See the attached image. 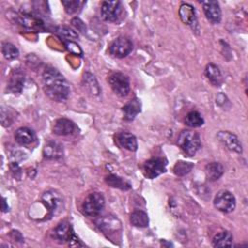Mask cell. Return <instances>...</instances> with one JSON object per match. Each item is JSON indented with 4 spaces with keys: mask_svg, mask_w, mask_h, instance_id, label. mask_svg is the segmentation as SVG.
<instances>
[{
    "mask_svg": "<svg viewBox=\"0 0 248 248\" xmlns=\"http://www.w3.org/2000/svg\"><path fill=\"white\" fill-rule=\"evenodd\" d=\"M140 108H141L140 101L138 98H134L130 100L122 108L123 118L126 121L133 120L137 116V114L140 112Z\"/></svg>",
    "mask_w": 248,
    "mask_h": 248,
    "instance_id": "17",
    "label": "cell"
},
{
    "mask_svg": "<svg viewBox=\"0 0 248 248\" xmlns=\"http://www.w3.org/2000/svg\"><path fill=\"white\" fill-rule=\"evenodd\" d=\"M194 168V164L186 161H178L173 167V172L178 176H183L189 173Z\"/></svg>",
    "mask_w": 248,
    "mask_h": 248,
    "instance_id": "27",
    "label": "cell"
},
{
    "mask_svg": "<svg viewBox=\"0 0 248 248\" xmlns=\"http://www.w3.org/2000/svg\"><path fill=\"white\" fill-rule=\"evenodd\" d=\"M204 74H205L206 78L210 80V82L216 86H219L223 81L222 74H221L218 66H216L213 63H209L206 65Z\"/></svg>",
    "mask_w": 248,
    "mask_h": 248,
    "instance_id": "20",
    "label": "cell"
},
{
    "mask_svg": "<svg viewBox=\"0 0 248 248\" xmlns=\"http://www.w3.org/2000/svg\"><path fill=\"white\" fill-rule=\"evenodd\" d=\"M19 22L25 26V27H29V28H36V27H40L43 23L39 20V18H36L34 16H30L27 14H23L21 15L20 18H19Z\"/></svg>",
    "mask_w": 248,
    "mask_h": 248,
    "instance_id": "29",
    "label": "cell"
},
{
    "mask_svg": "<svg viewBox=\"0 0 248 248\" xmlns=\"http://www.w3.org/2000/svg\"><path fill=\"white\" fill-rule=\"evenodd\" d=\"M43 88L50 99L62 102L65 101L71 91L70 83L65 77L55 68L47 67L42 76Z\"/></svg>",
    "mask_w": 248,
    "mask_h": 248,
    "instance_id": "1",
    "label": "cell"
},
{
    "mask_svg": "<svg viewBox=\"0 0 248 248\" xmlns=\"http://www.w3.org/2000/svg\"><path fill=\"white\" fill-rule=\"evenodd\" d=\"M117 143L124 149L136 151L138 149V141L136 137L128 132H121L116 135Z\"/></svg>",
    "mask_w": 248,
    "mask_h": 248,
    "instance_id": "16",
    "label": "cell"
},
{
    "mask_svg": "<svg viewBox=\"0 0 248 248\" xmlns=\"http://www.w3.org/2000/svg\"><path fill=\"white\" fill-rule=\"evenodd\" d=\"M42 203L47 209L49 217H52L53 215H56L61 210H63V199L59 193L53 190L46 191L43 194Z\"/></svg>",
    "mask_w": 248,
    "mask_h": 248,
    "instance_id": "4",
    "label": "cell"
},
{
    "mask_svg": "<svg viewBox=\"0 0 248 248\" xmlns=\"http://www.w3.org/2000/svg\"><path fill=\"white\" fill-rule=\"evenodd\" d=\"M72 23L78 28V29H79L81 32H85V25L83 24V22L79 19V18H78V17H76V18H74L73 20H72Z\"/></svg>",
    "mask_w": 248,
    "mask_h": 248,
    "instance_id": "33",
    "label": "cell"
},
{
    "mask_svg": "<svg viewBox=\"0 0 248 248\" xmlns=\"http://www.w3.org/2000/svg\"><path fill=\"white\" fill-rule=\"evenodd\" d=\"M217 139L227 149L236 153L242 152L241 142L234 134L229 131H220L217 133Z\"/></svg>",
    "mask_w": 248,
    "mask_h": 248,
    "instance_id": "10",
    "label": "cell"
},
{
    "mask_svg": "<svg viewBox=\"0 0 248 248\" xmlns=\"http://www.w3.org/2000/svg\"><path fill=\"white\" fill-rule=\"evenodd\" d=\"M61 3L65 8L66 13L72 15V14L78 13L81 9V7L83 6V4L85 2L84 1H78V0H75V1H71V0L69 1L68 0V1H61Z\"/></svg>",
    "mask_w": 248,
    "mask_h": 248,
    "instance_id": "30",
    "label": "cell"
},
{
    "mask_svg": "<svg viewBox=\"0 0 248 248\" xmlns=\"http://www.w3.org/2000/svg\"><path fill=\"white\" fill-rule=\"evenodd\" d=\"M106 182L111 187L114 188H119L121 190H129L131 188L130 184L127 183L123 178L114 175V174H109L106 177Z\"/></svg>",
    "mask_w": 248,
    "mask_h": 248,
    "instance_id": "26",
    "label": "cell"
},
{
    "mask_svg": "<svg viewBox=\"0 0 248 248\" xmlns=\"http://www.w3.org/2000/svg\"><path fill=\"white\" fill-rule=\"evenodd\" d=\"M130 222L133 226L138 228H145L148 226L149 218L146 212L142 210H135L130 215Z\"/></svg>",
    "mask_w": 248,
    "mask_h": 248,
    "instance_id": "24",
    "label": "cell"
},
{
    "mask_svg": "<svg viewBox=\"0 0 248 248\" xmlns=\"http://www.w3.org/2000/svg\"><path fill=\"white\" fill-rule=\"evenodd\" d=\"M105 206V198L99 192L89 194L83 201L81 208L84 214L88 216L98 215Z\"/></svg>",
    "mask_w": 248,
    "mask_h": 248,
    "instance_id": "3",
    "label": "cell"
},
{
    "mask_svg": "<svg viewBox=\"0 0 248 248\" xmlns=\"http://www.w3.org/2000/svg\"><path fill=\"white\" fill-rule=\"evenodd\" d=\"M166 166H167L166 159L160 158V157L151 158L144 162L142 166L143 173L145 177L149 179H153L166 171Z\"/></svg>",
    "mask_w": 248,
    "mask_h": 248,
    "instance_id": "7",
    "label": "cell"
},
{
    "mask_svg": "<svg viewBox=\"0 0 248 248\" xmlns=\"http://www.w3.org/2000/svg\"><path fill=\"white\" fill-rule=\"evenodd\" d=\"M63 146L54 140L47 141L43 148V155L47 160H56L63 157Z\"/></svg>",
    "mask_w": 248,
    "mask_h": 248,
    "instance_id": "14",
    "label": "cell"
},
{
    "mask_svg": "<svg viewBox=\"0 0 248 248\" xmlns=\"http://www.w3.org/2000/svg\"><path fill=\"white\" fill-rule=\"evenodd\" d=\"M235 198L228 190L219 191L213 201V204L216 209L224 213L232 212L235 208Z\"/></svg>",
    "mask_w": 248,
    "mask_h": 248,
    "instance_id": "6",
    "label": "cell"
},
{
    "mask_svg": "<svg viewBox=\"0 0 248 248\" xmlns=\"http://www.w3.org/2000/svg\"><path fill=\"white\" fill-rule=\"evenodd\" d=\"M53 235L59 241L65 242L70 241L72 237L75 235V233L72 230L71 224L66 221H63L56 226V228L53 231Z\"/></svg>",
    "mask_w": 248,
    "mask_h": 248,
    "instance_id": "15",
    "label": "cell"
},
{
    "mask_svg": "<svg viewBox=\"0 0 248 248\" xmlns=\"http://www.w3.org/2000/svg\"><path fill=\"white\" fill-rule=\"evenodd\" d=\"M202 8L206 18L212 23H219L222 17L220 5L217 1H202Z\"/></svg>",
    "mask_w": 248,
    "mask_h": 248,
    "instance_id": "13",
    "label": "cell"
},
{
    "mask_svg": "<svg viewBox=\"0 0 248 248\" xmlns=\"http://www.w3.org/2000/svg\"><path fill=\"white\" fill-rule=\"evenodd\" d=\"M177 144L187 156H194L202 147L200 135L191 130H183L180 132Z\"/></svg>",
    "mask_w": 248,
    "mask_h": 248,
    "instance_id": "2",
    "label": "cell"
},
{
    "mask_svg": "<svg viewBox=\"0 0 248 248\" xmlns=\"http://www.w3.org/2000/svg\"><path fill=\"white\" fill-rule=\"evenodd\" d=\"M24 83V75L19 71H14L10 78L9 89L13 93H20Z\"/></svg>",
    "mask_w": 248,
    "mask_h": 248,
    "instance_id": "23",
    "label": "cell"
},
{
    "mask_svg": "<svg viewBox=\"0 0 248 248\" xmlns=\"http://www.w3.org/2000/svg\"><path fill=\"white\" fill-rule=\"evenodd\" d=\"M57 31L60 34V36L62 38H64L65 41H72L73 39H77L78 38V33H76L70 27L62 26V27H59Z\"/></svg>",
    "mask_w": 248,
    "mask_h": 248,
    "instance_id": "31",
    "label": "cell"
},
{
    "mask_svg": "<svg viewBox=\"0 0 248 248\" xmlns=\"http://www.w3.org/2000/svg\"><path fill=\"white\" fill-rule=\"evenodd\" d=\"M224 173L223 166L218 162H211L205 166V174L208 180L215 181Z\"/></svg>",
    "mask_w": 248,
    "mask_h": 248,
    "instance_id": "22",
    "label": "cell"
},
{
    "mask_svg": "<svg viewBox=\"0 0 248 248\" xmlns=\"http://www.w3.org/2000/svg\"><path fill=\"white\" fill-rule=\"evenodd\" d=\"M108 81L114 93L120 97H125L130 92L129 78L120 72L110 74L108 78Z\"/></svg>",
    "mask_w": 248,
    "mask_h": 248,
    "instance_id": "5",
    "label": "cell"
},
{
    "mask_svg": "<svg viewBox=\"0 0 248 248\" xmlns=\"http://www.w3.org/2000/svg\"><path fill=\"white\" fill-rule=\"evenodd\" d=\"M15 140L21 145L30 144L35 140V133L27 127H20L15 133Z\"/></svg>",
    "mask_w": 248,
    "mask_h": 248,
    "instance_id": "19",
    "label": "cell"
},
{
    "mask_svg": "<svg viewBox=\"0 0 248 248\" xmlns=\"http://www.w3.org/2000/svg\"><path fill=\"white\" fill-rule=\"evenodd\" d=\"M64 44H65L66 48H67L70 52L75 53V54H81V53H82L80 47H79L78 45L76 44L75 42H73V41H64Z\"/></svg>",
    "mask_w": 248,
    "mask_h": 248,
    "instance_id": "32",
    "label": "cell"
},
{
    "mask_svg": "<svg viewBox=\"0 0 248 248\" xmlns=\"http://www.w3.org/2000/svg\"><path fill=\"white\" fill-rule=\"evenodd\" d=\"M133 50V43L126 37H118L111 42L108 47L109 53L116 58L126 57Z\"/></svg>",
    "mask_w": 248,
    "mask_h": 248,
    "instance_id": "8",
    "label": "cell"
},
{
    "mask_svg": "<svg viewBox=\"0 0 248 248\" xmlns=\"http://www.w3.org/2000/svg\"><path fill=\"white\" fill-rule=\"evenodd\" d=\"M121 3L119 1H104L101 6V16L106 21H116L121 14Z\"/></svg>",
    "mask_w": 248,
    "mask_h": 248,
    "instance_id": "9",
    "label": "cell"
},
{
    "mask_svg": "<svg viewBox=\"0 0 248 248\" xmlns=\"http://www.w3.org/2000/svg\"><path fill=\"white\" fill-rule=\"evenodd\" d=\"M2 53L6 59L13 60L18 56L19 52L15 45L6 42L2 44Z\"/></svg>",
    "mask_w": 248,
    "mask_h": 248,
    "instance_id": "28",
    "label": "cell"
},
{
    "mask_svg": "<svg viewBox=\"0 0 248 248\" xmlns=\"http://www.w3.org/2000/svg\"><path fill=\"white\" fill-rule=\"evenodd\" d=\"M233 237L232 234L229 231H222L214 235L212 239L213 247H225V246H232Z\"/></svg>",
    "mask_w": 248,
    "mask_h": 248,
    "instance_id": "21",
    "label": "cell"
},
{
    "mask_svg": "<svg viewBox=\"0 0 248 248\" xmlns=\"http://www.w3.org/2000/svg\"><path fill=\"white\" fill-rule=\"evenodd\" d=\"M204 120L202 114L196 110L190 111L185 117V124L191 128H198L203 124Z\"/></svg>",
    "mask_w": 248,
    "mask_h": 248,
    "instance_id": "25",
    "label": "cell"
},
{
    "mask_svg": "<svg viewBox=\"0 0 248 248\" xmlns=\"http://www.w3.org/2000/svg\"><path fill=\"white\" fill-rule=\"evenodd\" d=\"M179 16L181 20L189 25L194 31H199V24L196 16V11L190 4L183 3L179 8Z\"/></svg>",
    "mask_w": 248,
    "mask_h": 248,
    "instance_id": "11",
    "label": "cell"
},
{
    "mask_svg": "<svg viewBox=\"0 0 248 248\" xmlns=\"http://www.w3.org/2000/svg\"><path fill=\"white\" fill-rule=\"evenodd\" d=\"M75 129V124L73 121L67 118H59L55 121L52 131L55 135L66 136L71 134Z\"/></svg>",
    "mask_w": 248,
    "mask_h": 248,
    "instance_id": "18",
    "label": "cell"
},
{
    "mask_svg": "<svg viewBox=\"0 0 248 248\" xmlns=\"http://www.w3.org/2000/svg\"><path fill=\"white\" fill-rule=\"evenodd\" d=\"M2 210H3V212H6L7 210H9L8 206L6 204V199L5 198H3V202H2Z\"/></svg>",
    "mask_w": 248,
    "mask_h": 248,
    "instance_id": "34",
    "label": "cell"
},
{
    "mask_svg": "<svg viewBox=\"0 0 248 248\" xmlns=\"http://www.w3.org/2000/svg\"><path fill=\"white\" fill-rule=\"evenodd\" d=\"M96 224L104 233H114L121 230V223L115 216H104L99 218Z\"/></svg>",
    "mask_w": 248,
    "mask_h": 248,
    "instance_id": "12",
    "label": "cell"
}]
</instances>
